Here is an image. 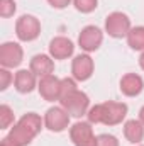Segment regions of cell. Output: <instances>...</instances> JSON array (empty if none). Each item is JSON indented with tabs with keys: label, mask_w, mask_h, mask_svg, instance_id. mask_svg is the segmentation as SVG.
Returning a JSON list of instances; mask_svg holds the SVG:
<instances>
[{
	"label": "cell",
	"mask_w": 144,
	"mask_h": 146,
	"mask_svg": "<svg viewBox=\"0 0 144 146\" xmlns=\"http://www.w3.org/2000/svg\"><path fill=\"white\" fill-rule=\"evenodd\" d=\"M102 41H104V33L100 31V27L87 26V27L81 29V33L78 36V46L85 53H93L100 48Z\"/></svg>",
	"instance_id": "9c48e42d"
},
{
	"label": "cell",
	"mask_w": 144,
	"mask_h": 146,
	"mask_svg": "<svg viewBox=\"0 0 144 146\" xmlns=\"http://www.w3.org/2000/svg\"><path fill=\"white\" fill-rule=\"evenodd\" d=\"M14 124V110L10 109L7 104L0 106V129H7Z\"/></svg>",
	"instance_id": "ac0fdd59"
},
{
	"label": "cell",
	"mask_w": 144,
	"mask_h": 146,
	"mask_svg": "<svg viewBox=\"0 0 144 146\" xmlns=\"http://www.w3.org/2000/svg\"><path fill=\"white\" fill-rule=\"evenodd\" d=\"M73 51H75L73 41L65 36L53 37L49 42V56L53 60H66L73 54Z\"/></svg>",
	"instance_id": "7c38bea8"
},
{
	"label": "cell",
	"mask_w": 144,
	"mask_h": 146,
	"mask_svg": "<svg viewBox=\"0 0 144 146\" xmlns=\"http://www.w3.org/2000/svg\"><path fill=\"white\" fill-rule=\"evenodd\" d=\"M127 44L134 51H144V26L132 27L127 34Z\"/></svg>",
	"instance_id": "e0dca14e"
},
{
	"label": "cell",
	"mask_w": 144,
	"mask_h": 146,
	"mask_svg": "<svg viewBox=\"0 0 144 146\" xmlns=\"http://www.w3.org/2000/svg\"><path fill=\"white\" fill-rule=\"evenodd\" d=\"M29 70L34 73L36 76H39V78L53 75V72H54V61L48 54H36V56H32V60L29 63Z\"/></svg>",
	"instance_id": "5bb4252c"
},
{
	"label": "cell",
	"mask_w": 144,
	"mask_h": 146,
	"mask_svg": "<svg viewBox=\"0 0 144 146\" xmlns=\"http://www.w3.org/2000/svg\"><path fill=\"white\" fill-rule=\"evenodd\" d=\"M97 146H119V141L112 134H98L97 136Z\"/></svg>",
	"instance_id": "7402d4cb"
},
{
	"label": "cell",
	"mask_w": 144,
	"mask_h": 146,
	"mask_svg": "<svg viewBox=\"0 0 144 146\" xmlns=\"http://www.w3.org/2000/svg\"><path fill=\"white\" fill-rule=\"evenodd\" d=\"M42 124H44V119H41L39 114L27 112L14 124V127L10 129L9 136L14 141H17L20 146H27L31 145V141L41 133Z\"/></svg>",
	"instance_id": "7a4b0ae2"
},
{
	"label": "cell",
	"mask_w": 144,
	"mask_h": 146,
	"mask_svg": "<svg viewBox=\"0 0 144 146\" xmlns=\"http://www.w3.org/2000/svg\"><path fill=\"white\" fill-rule=\"evenodd\" d=\"M124 136L129 143L139 145L144 139V124L139 119H131L124 124Z\"/></svg>",
	"instance_id": "2e32d148"
},
{
	"label": "cell",
	"mask_w": 144,
	"mask_h": 146,
	"mask_svg": "<svg viewBox=\"0 0 144 146\" xmlns=\"http://www.w3.org/2000/svg\"><path fill=\"white\" fill-rule=\"evenodd\" d=\"M14 87L19 94H31L36 88V75L31 70H19L14 76Z\"/></svg>",
	"instance_id": "9a60e30c"
},
{
	"label": "cell",
	"mask_w": 144,
	"mask_h": 146,
	"mask_svg": "<svg viewBox=\"0 0 144 146\" xmlns=\"http://www.w3.org/2000/svg\"><path fill=\"white\" fill-rule=\"evenodd\" d=\"M139 66L144 70V51H143V54H141V58H139Z\"/></svg>",
	"instance_id": "484cf974"
},
{
	"label": "cell",
	"mask_w": 144,
	"mask_h": 146,
	"mask_svg": "<svg viewBox=\"0 0 144 146\" xmlns=\"http://www.w3.org/2000/svg\"><path fill=\"white\" fill-rule=\"evenodd\" d=\"M17 10V5L14 0H0V15L3 19H9L15 14Z\"/></svg>",
	"instance_id": "ffe728a7"
},
{
	"label": "cell",
	"mask_w": 144,
	"mask_h": 146,
	"mask_svg": "<svg viewBox=\"0 0 144 146\" xmlns=\"http://www.w3.org/2000/svg\"><path fill=\"white\" fill-rule=\"evenodd\" d=\"M71 75L76 82H87L93 75V60L88 53L75 56L71 61Z\"/></svg>",
	"instance_id": "8fae6325"
},
{
	"label": "cell",
	"mask_w": 144,
	"mask_h": 146,
	"mask_svg": "<svg viewBox=\"0 0 144 146\" xmlns=\"http://www.w3.org/2000/svg\"><path fill=\"white\" fill-rule=\"evenodd\" d=\"M71 2L73 0H48V3H49L51 7H54V9H65V7H68Z\"/></svg>",
	"instance_id": "603a6c76"
},
{
	"label": "cell",
	"mask_w": 144,
	"mask_h": 146,
	"mask_svg": "<svg viewBox=\"0 0 144 146\" xmlns=\"http://www.w3.org/2000/svg\"><path fill=\"white\" fill-rule=\"evenodd\" d=\"M70 114L63 109L61 106H54L49 107L44 114V126L51 131V133H61L70 126Z\"/></svg>",
	"instance_id": "8992f818"
},
{
	"label": "cell",
	"mask_w": 144,
	"mask_h": 146,
	"mask_svg": "<svg viewBox=\"0 0 144 146\" xmlns=\"http://www.w3.org/2000/svg\"><path fill=\"white\" fill-rule=\"evenodd\" d=\"M73 5L78 12L81 14H90L97 9L98 5V0H73Z\"/></svg>",
	"instance_id": "d6986e66"
},
{
	"label": "cell",
	"mask_w": 144,
	"mask_h": 146,
	"mask_svg": "<svg viewBox=\"0 0 144 146\" xmlns=\"http://www.w3.org/2000/svg\"><path fill=\"white\" fill-rule=\"evenodd\" d=\"M141 146H143V145H141Z\"/></svg>",
	"instance_id": "4316f807"
},
{
	"label": "cell",
	"mask_w": 144,
	"mask_h": 146,
	"mask_svg": "<svg viewBox=\"0 0 144 146\" xmlns=\"http://www.w3.org/2000/svg\"><path fill=\"white\" fill-rule=\"evenodd\" d=\"M37 90H39L41 97L48 102L59 100L61 99V80L54 75L42 76L37 83Z\"/></svg>",
	"instance_id": "30bf717a"
},
{
	"label": "cell",
	"mask_w": 144,
	"mask_h": 146,
	"mask_svg": "<svg viewBox=\"0 0 144 146\" xmlns=\"http://www.w3.org/2000/svg\"><path fill=\"white\" fill-rule=\"evenodd\" d=\"M10 82H14V76L9 68H0V90H7Z\"/></svg>",
	"instance_id": "44dd1931"
},
{
	"label": "cell",
	"mask_w": 144,
	"mask_h": 146,
	"mask_svg": "<svg viewBox=\"0 0 144 146\" xmlns=\"http://www.w3.org/2000/svg\"><path fill=\"white\" fill-rule=\"evenodd\" d=\"M59 104L61 107L66 110L71 117H81L85 115L88 109H90V99L85 92L81 90H73V92H68L66 95H63L59 99Z\"/></svg>",
	"instance_id": "3957f363"
},
{
	"label": "cell",
	"mask_w": 144,
	"mask_h": 146,
	"mask_svg": "<svg viewBox=\"0 0 144 146\" xmlns=\"http://www.w3.org/2000/svg\"><path fill=\"white\" fill-rule=\"evenodd\" d=\"M24 51L19 42H3L0 46V65L2 68H15L22 63Z\"/></svg>",
	"instance_id": "ba28073f"
},
{
	"label": "cell",
	"mask_w": 144,
	"mask_h": 146,
	"mask_svg": "<svg viewBox=\"0 0 144 146\" xmlns=\"http://www.w3.org/2000/svg\"><path fill=\"white\" fill-rule=\"evenodd\" d=\"M70 138L75 146H97V138L93 134L92 122H75L70 127Z\"/></svg>",
	"instance_id": "52a82bcc"
},
{
	"label": "cell",
	"mask_w": 144,
	"mask_h": 146,
	"mask_svg": "<svg viewBox=\"0 0 144 146\" xmlns=\"http://www.w3.org/2000/svg\"><path fill=\"white\" fill-rule=\"evenodd\" d=\"M127 115V106L124 102H114L108 100L104 104H97L90 107L87 112L88 122L92 124H105V126H115L120 124Z\"/></svg>",
	"instance_id": "6da1fadb"
},
{
	"label": "cell",
	"mask_w": 144,
	"mask_h": 146,
	"mask_svg": "<svg viewBox=\"0 0 144 146\" xmlns=\"http://www.w3.org/2000/svg\"><path fill=\"white\" fill-rule=\"evenodd\" d=\"M15 34L20 41L24 42H31L39 37L41 34V22L39 19L31 15V14H24L17 19L15 22Z\"/></svg>",
	"instance_id": "277c9868"
},
{
	"label": "cell",
	"mask_w": 144,
	"mask_h": 146,
	"mask_svg": "<svg viewBox=\"0 0 144 146\" xmlns=\"http://www.w3.org/2000/svg\"><path fill=\"white\" fill-rule=\"evenodd\" d=\"M131 29H132L131 27V19L124 12H112L105 19V33L110 37H115V39L127 37Z\"/></svg>",
	"instance_id": "5b68a950"
},
{
	"label": "cell",
	"mask_w": 144,
	"mask_h": 146,
	"mask_svg": "<svg viewBox=\"0 0 144 146\" xmlns=\"http://www.w3.org/2000/svg\"><path fill=\"white\" fill-rule=\"evenodd\" d=\"M0 146H20V145H19L17 141H14L10 136H5V138L0 141Z\"/></svg>",
	"instance_id": "cb8c5ba5"
},
{
	"label": "cell",
	"mask_w": 144,
	"mask_h": 146,
	"mask_svg": "<svg viewBox=\"0 0 144 146\" xmlns=\"http://www.w3.org/2000/svg\"><path fill=\"white\" fill-rule=\"evenodd\" d=\"M139 121L144 124V106L141 107V110H139Z\"/></svg>",
	"instance_id": "d4e9b609"
},
{
	"label": "cell",
	"mask_w": 144,
	"mask_h": 146,
	"mask_svg": "<svg viewBox=\"0 0 144 146\" xmlns=\"http://www.w3.org/2000/svg\"><path fill=\"white\" fill-rule=\"evenodd\" d=\"M144 82L137 73H127L120 78V92L126 97H136L143 92Z\"/></svg>",
	"instance_id": "4fadbf2b"
}]
</instances>
